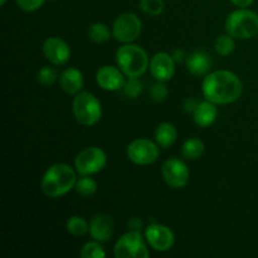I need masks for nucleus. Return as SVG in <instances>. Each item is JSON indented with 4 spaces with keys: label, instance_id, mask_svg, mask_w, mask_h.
I'll return each mask as SVG.
<instances>
[{
    "label": "nucleus",
    "instance_id": "obj_1",
    "mask_svg": "<svg viewBox=\"0 0 258 258\" xmlns=\"http://www.w3.org/2000/svg\"><path fill=\"white\" fill-rule=\"evenodd\" d=\"M202 92L206 100L216 105H229L241 97L243 83L241 78L231 71H214L204 77Z\"/></svg>",
    "mask_w": 258,
    "mask_h": 258
},
{
    "label": "nucleus",
    "instance_id": "obj_2",
    "mask_svg": "<svg viewBox=\"0 0 258 258\" xmlns=\"http://www.w3.org/2000/svg\"><path fill=\"white\" fill-rule=\"evenodd\" d=\"M75 169L64 163L53 164L47 169L42 178L40 188L48 198H60L75 189L77 174Z\"/></svg>",
    "mask_w": 258,
    "mask_h": 258
},
{
    "label": "nucleus",
    "instance_id": "obj_3",
    "mask_svg": "<svg viewBox=\"0 0 258 258\" xmlns=\"http://www.w3.org/2000/svg\"><path fill=\"white\" fill-rule=\"evenodd\" d=\"M117 67L126 77H141L150 66V59L144 48L140 45L127 43L116 52Z\"/></svg>",
    "mask_w": 258,
    "mask_h": 258
},
{
    "label": "nucleus",
    "instance_id": "obj_4",
    "mask_svg": "<svg viewBox=\"0 0 258 258\" xmlns=\"http://www.w3.org/2000/svg\"><path fill=\"white\" fill-rule=\"evenodd\" d=\"M226 32L234 39H251L258 35V14L246 8L234 10L226 19Z\"/></svg>",
    "mask_w": 258,
    "mask_h": 258
},
{
    "label": "nucleus",
    "instance_id": "obj_5",
    "mask_svg": "<svg viewBox=\"0 0 258 258\" xmlns=\"http://www.w3.org/2000/svg\"><path fill=\"white\" fill-rule=\"evenodd\" d=\"M72 111L78 123L83 126H95L102 117V106L95 95L83 92L75 95L72 102Z\"/></svg>",
    "mask_w": 258,
    "mask_h": 258
},
{
    "label": "nucleus",
    "instance_id": "obj_6",
    "mask_svg": "<svg viewBox=\"0 0 258 258\" xmlns=\"http://www.w3.org/2000/svg\"><path fill=\"white\" fill-rule=\"evenodd\" d=\"M107 155L97 146H88L76 155L75 168L81 175H93L105 169Z\"/></svg>",
    "mask_w": 258,
    "mask_h": 258
},
{
    "label": "nucleus",
    "instance_id": "obj_7",
    "mask_svg": "<svg viewBox=\"0 0 258 258\" xmlns=\"http://www.w3.org/2000/svg\"><path fill=\"white\" fill-rule=\"evenodd\" d=\"M141 232L128 231L117 239L113 253L117 258H148L149 249Z\"/></svg>",
    "mask_w": 258,
    "mask_h": 258
},
{
    "label": "nucleus",
    "instance_id": "obj_8",
    "mask_svg": "<svg viewBox=\"0 0 258 258\" xmlns=\"http://www.w3.org/2000/svg\"><path fill=\"white\" fill-rule=\"evenodd\" d=\"M143 29L141 19L134 13H123L118 15L112 25V35L117 42L127 44L136 40Z\"/></svg>",
    "mask_w": 258,
    "mask_h": 258
},
{
    "label": "nucleus",
    "instance_id": "obj_9",
    "mask_svg": "<svg viewBox=\"0 0 258 258\" xmlns=\"http://www.w3.org/2000/svg\"><path fill=\"white\" fill-rule=\"evenodd\" d=\"M160 154V146L149 139H135L131 141L126 150L128 160L136 165L146 166L154 164Z\"/></svg>",
    "mask_w": 258,
    "mask_h": 258
},
{
    "label": "nucleus",
    "instance_id": "obj_10",
    "mask_svg": "<svg viewBox=\"0 0 258 258\" xmlns=\"http://www.w3.org/2000/svg\"><path fill=\"white\" fill-rule=\"evenodd\" d=\"M161 175L170 188L181 189L188 184L189 178H190V170L183 160L171 158L163 164Z\"/></svg>",
    "mask_w": 258,
    "mask_h": 258
},
{
    "label": "nucleus",
    "instance_id": "obj_11",
    "mask_svg": "<svg viewBox=\"0 0 258 258\" xmlns=\"http://www.w3.org/2000/svg\"><path fill=\"white\" fill-rule=\"evenodd\" d=\"M145 239L151 248L158 252H168L175 243V236L169 227L153 223L145 228Z\"/></svg>",
    "mask_w": 258,
    "mask_h": 258
},
{
    "label": "nucleus",
    "instance_id": "obj_12",
    "mask_svg": "<svg viewBox=\"0 0 258 258\" xmlns=\"http://www.w3.org/2000/svg\"><path fill=\"white\" fill-rule=\"evenodd\" d=\"M43 54L48 62L54 66H63L70 60L71 48L66 40L58 37H50L43 43Z\"/></svg>",
    "mask_w": 258,
    "mask_h": 258
},
{
    "label": "nucleus",
    "instance_id": "obj_13",
    "mask_svg": "<svg viewBox=\"0 0 258 258\" xmlns=\"http://www.w3.org/2000/svg\"><path fill=\"white\" fill-rule=\"evenodd\" d=\"M151 76L159 82H168L175 73V60L173 55L166 52H159L153 55L150 60Z\"/></svg>",
    "mask_w": 258,
    "mask_h": 258
},
{
    "label": "nucleus",
    "instance_id": "obj_14",
    "mask_svg": "<svg viewBox=\"0 0 258 258\" xmlns=\"http://www.w3.org/2000/svg\"><path fill=\"white\" fill-rule=\"evenodd\" d=\"M96 82L102 90L110 91H118L123 88L125 85V75L122 71L115 66H103L96 73Z\"/></svg>",
    "mask_w": 258,
    "mask_h": 258
},
{
    "label": "nucleus",
    "instance_id": "obj_15",
    "mask_svg": "<svg viewBox=\"0 0 258 258\" xmlns=\"http://www.w3.org/2000/svg\"><path fill=\"white\" fill-rule=\"evenodd\" d=\"M186 70L196 77H206L211 73L213 59L207 50H197L189 54L185 59Z\"/></svg>",
    "mask_w": 258,
    "mask_h": 258
},
{
    "label": "nucleus",
    "instance_id": "obj_16",
    "mask_svg": "<svg viewBox=\"0 0 258 258\" xmlns=\"http://www.w3.org/2000/svg\"><path fill=\"white\" fill-rule=\"evenodd\" d=\"M115 224L111 217L105 214H97L91 219L90 223V234L95 241L107 242L112 238Z\"/></svg>",
    "mask_w": 258,
    "mask_h": 258
},
{
    "label": "nucleus",
    "instance_id": "obj_17",
    "mask_svg": "<svg viewBox=\"0 0 258 258\" xmlns=\"http://www.w3.org/2000/svg\"><path fill=\"white\" fill-rule=\"evenodd\" d=\"M85 77L80 70L70 67L62 72L59 77V86L67 95H77L82 91Z\"/></svg>",
    "mask_w": 258,
    "mask_h": 258
},
{
    "label": "nucleus",
    "instance_id": "obj_18",
    "mask_svg": "<svg viewBox=\"0 0 258 258\" xmlns=\"http://www.w3.org/2000/svg\"><path fill=\"white\" fill-rule=\"evenodd\" d=\"M217 116H218V110L216 107V103L208 100L199 102L193 112L194 122L199 127H209L213 125L217 120Z\"/></svg>",
    "mask_w": 258,
    "mask_h": 258
},
{
    "label": "nucleus",
    "instance_id": "obj_19",
    "mask_svg": "<svg viewBox=\"0 0 258 258\" xmlns=\"http://www.w3.org/2000/svg\"><path fill=\"white\" fill-rule=\"evenodd\" d=\"M178 138L175 126L170 122H161L155 130V141L161 149H169L174 145Z\"/></svg>",
    "mask_w": 258,
    "mask_h": 258
},
{
    "label": "nucleus",
    "instance_id": "obj_20",
    "mask_svg": "<svg viewBox=\"0 0 258 258\" xmlns=\"http://www.w3.org/2000/svg\"><path fill=\"white\" fill-rule=\"evenodd\" d=\"M204 143L201 139L190 138L185 140L181 148V155L188 160H197L204 154Z\"/></svg>",
    "mask_w": 258,
    "mask_h": 258
},
{
    "label": "nucleus",
    "instance_id": "obj_21",
    "mask_svg": "<svg viewBox=\"0 0 258 258\" xmlns=\"http://www.w3.org/2000/svg\"><path fill=\"white\" fill-rule=\"evenodd\" d=\"M66 228H67L68 233L76 237H81L85 236L86 233H90V223H87V221L80 216H73L68 218L67 223H66Z\"/></svg>",
    "mask_w": 258,
    "mask_h": 258
},
{
    "label": "nucleus",
    "instance_id": "obj_22",
    "mask_svg": "<svg viewBox=\"0 0 258 258\" xmlns=\"http://www.w3.org/2000/svg\"><path fill=\"white\" fill-rule=\"evenodd\" d=\"M75 189L77 194L90 198V197L95 196L96 191H97V183H96L95 179L91 178V175H82L77 179Z\"/></svg>",
    "mask_w": 258,
    "mask_h": 258
},
{
    "label": "nucleus",
    "instance_id": "obj_23",
    "mask_svg": "<svg viewBox=\"0 0 258 258\" xmlns=\"http://www.w3.org/2000/svg\"><path fill=\"white\" fill-rule=\"evenodd\" d=\"M88 37L92 42L97 43V44H102V43L107 42L111 38V32L108 27L103 23H93L90 28H88Z\"/></svg>",
    "mask_w": 258,
    "mask_h": 258
},
{
    "label": "nucleus",
    "instance_id": "obj_24",
    "mask_svg": "<svg viewBox=\"0 0 258 258\" xmlns=\"http://www.w3.org/2000/svg\"><path fill=\"white\" fill-rule=\"evenodd\" d=\"M236 48V43H234V38L232 35L227 34L219 35L214 42V49L222 57H227V55L232 54Z\"/></svg>",
    "mask_w": 258,
    "mask_h": 258
},
{
    "label": "nucleus",
    "instance_id": "obj_25",
    "mask_svg": "<svg viewBox=\"0 0 258 258\" xmlns=\"http://www.w3.org/2000/svg\"><path fill=\"white\" fill-rule=\"evenodd\" d=\"M80 256L82 258H105L106 252L101 246V242L93 239L92 242H87L81 249Z\"/></svg>",
    "mask_w": 258,
    "mask_h": 258
},
{
    "label": "nucleus",
    "instance_id": "obj_26",
    "mask_svg": "<svg viewBox=\"0 0 258 258\" xmlns=\"http://www.w3.org/2000/svg\"><path fill=\"white\" fill-rule=\"evenodd\" d=\"M140 9L149 15H160L165 9L164 0H140Z\"/></svg>",
    "mask_w": 258,
    "mask_h": 258
},
{
    "label": "nucleus",
    "instance_id": "obj_27",
    "mask_svg": "<svg viewBox=\"0 0 258 258\" xmlns=\"http://www.w3.org/2000/svg\"><path fill=\"white\" fill-rule=\"evenodd\" d=\"M123 92L127 97L138 98L143 92V83L138 77H127L123 85Z\"/></svg>",
    "mask_w": 258,
    "mask_h": 258
},
{
    "label": "nucleus",
    "instance_id": "obj_28",
    "mask_svg": "<svg viewBox=\"0 0 258 258\" xmlns=\"http://www.w3.org/2000/svg\"><path fill=\"white\" fill-rule=\"evenodd\" d=\"M57 71L49 66H44L38 72V81L43 86H52L57 81Z\"/></svg>",
    "mask_w": 258,
    "mask_h": 258
},
{
    "label": "nucleus",
    "instance_id": "obj_29",
    "mask_svg": "<svg viewBox=\"0 0 258 258\" xmlns=\"http://www.w3.org/2000/svg\"><path fill=\"white\" fill-rule=\"evenodd\" d=\"M150 96L155 102H163V101H165L169 96V90L168 87H166L165 82H159L158 81V82L151 87Z\"/></svg>",
    "mask_w": 258,
    "mask_h": 258
},
{
    "label": "nucleus",
    "instance_id": "obj_30",
    "mask_svg": "<svg viewBox=\"0 0 258 258\" xmlns=\"http://www.w3.org/2000/svg\"><path fill=\"white\" fill-rule=\"evenodd\" d=\"M18 8L25 13H32L42 8L45 0H15Z\"/></svg>",
    "mask_w": 258,
    "mask_h": 258
},
{
    "label": "nucleus",
    "instance_id": "obj_31",
    "mask_svg": "<svg viewBox=\"0 0 258 258\" xmlns=\"http://www.w3.org/2000/svg\"><path fill=\"white\" fill-rule=\"evenodd\" d=\"M127 226L130 231L141 232V229H143V222H141L139 218H131L130 221H128Z\"/></svg>",
    "mask_w": 258,
    "mask_h": 258
},
{
    "label": "nucleus",
    "instance_id": "obj_32",
    "mask_svg": "<svg viewBox=\"0 0 258 258\" xmlns=\"http://www.w3.org/2000/svg\"><path fill=\"white\" fill-rule=\"evenodd\" d=\"M198 103L199 102H197L194 98H188V100H185V102H184V110L188 113H193L194 110L197 108V106H198Z\"/></svg>",
    "mask_w": 258,
    "mask_h": 258
},
{
    "label": "nucleus",
    "instance_id": "obj_33",
    "mask_svg": "<svg viewBox=\"0 0 258 258\" xmlns=\"http://www.w3.org/2000/svg\"><path fill=\"white\" fill-rule=\"evenodd\" d=\"M171 55H173V58H174V60H175V63H181V62H183V60L186 59L185 52H184V50H181V49H175Z\"/></svg>",
    "mask_w": 258,
    "mask_h": 258
},
{
    "label": "nucleus",
    "instance_id": "obj_34",
    "mask_svg": "<svg viewBox=\"0 0 258 258\" xmlns=\"http://www.w3.org/2000/svg\"><path fill=\"white\" fill-rule=\"evenodd\" d=\"M229 2L238 8H247L253 3V0H229Z\"/></svg>",
    "mask_w": 258,
    "mask_h": 258
},
{
    "label": "nucleus",
    "instance_id": "obj_35",
    "mask_svg": "<svg viewBox=\"0 0 258 258\" xmlns=\"http://www.w3.org/2000/svg\"><path fill=\"white\" fill-rule=\"evenodd\" d=\"M5 3H7V0H0V5H2V7H4Z\"/></svg>",
    "mask_w": 258,
    "mask_h": 258
}]
</instances>
